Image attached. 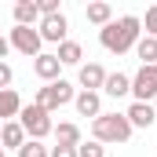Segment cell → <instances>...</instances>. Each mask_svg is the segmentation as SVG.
Wrapping results in <instances>:
<instances>
[{
	"instance_id": "obj_1",
	"label": "cell",
	"mask_w": 157,
	"mask_h": 157,
	"mask_svg": "<svg viewBox=\"0 0 157 157\" xmlns=\"http://www.w3.org/2000/svg\"><path fill=\"white\" fill-rule=\"evenodd\" d=\"M143 22L135 18V15H124V18H117V22H106L102 26V33H99V40H102V48L106 51H113V55H124L128 48H135L139 44V29Z\"/></svg>"
},
{
	"instance_id": "obj_2",
	"label": "cell",
	"mask_w": 157,
	"mask_h": 157,
	"mask_svg": "<svg viewBox=\"0 0 157 157\" xmlns=\"http://www.w3.org/2000/svg\"><path fill=\"white\" fill-rule=\"evenodd\" d=\"M91 135H95V143H128L132 124L124 113H99L91 121Z\"/></svg>"
},
{
	"instance_id": "obj_3",
	"label": "cell",
	"mask_w": 157,
	"mask_h": 157,
	"mask_svg": "<svg viewBox=\"0 0 157 157\" xmlns=\"http://www.w3.org/2000/svg\"><path fill=\"white\" fill-rule=\"evenodd\" d=\"M18 124H22V132L29 135V139H44V135H51L55 132V124H51V113H44L37 102L33 106H22V113H18Z\"/></svg>"
},
{
	"instance_id": "obj_4",
	"label": "cell",
	"mask_w": 157,
	"mask_h": 157,
	"mask_svg": "<svg viewBox=\"0 0 157 157\" xmlns=\"http://www.w3.org/2000/svg\"><path fill=\"white\" fill-rule=\"evenodd\" d=\"M66 102H73V88L62 77L55 80V84H48V88H40V95H37V106L44 113H51V110H59V106H66Z\"/></svg>"
},
{
	"instance_id": "obj_5",
	"label": "cell",
	"mask_w": 157,
	"mask_h": 157,
	"mask_svg": "<svg viewBox=\"0 0 157 157\" xmlns=\"http://www.w3.org/2000/svg\"><path fill=\"white\" fill-rule=\"evenodd\" d=\"M132 95H135V102L157 99V66H143V70L132 77Z\"/></svg>"
},
{
	"instance_id": "obj_6",
	"label": "cell",
	"mask_w": 157,
	"mask_h": 157,
	"mask_svg": "<svg viewBox=\"0 0 157 157\" xmlns=\"http://www.w3.org/2000/svg\"><path fill=\"white\" fill-rule=\"evenodd\" d=\"M40 44H44V40H40V29H33V26H15V29H11V48L22 51V55H33V59H37Z\"/></svg>"
},
{
	"instance_id": "obj_7",
	"label": "cell",
	"mask_w": 157,
	"mask_h": 157,
	"mask_svg": "<svg viewBox=\"0 0 157 157\" xmlns=\"http://www.w3.org/2000/svg\"><path fill=\"white\" fill-rule=\"evenodd\" d=\"M66 15L59 11V15H48L44 22H40V40H51V44H62L66 40Z\"/></svg>"
},
{
	"instance_id": "obj_8",
	"label": "cell",
	"mask_w": 157,
	"mask_h": 157,
	"mask_svg": "<svg viewBox=\"0 0 157 157\" xmlns=\"http://www.w3.org/2000/svg\"><path fill=\"white\" fill-rule=\"evenodd\" d=\"M124 117H128L132 128H150L157 121V110H154V102H132V110H128Z\"/></svg>"
},
{
	"instance_id": "obj_9",
	"label": "cell",
	"mask_w": 157,
	"mask_h": 157,
	"mask_svg": "<svg viewBox=\"0 0 157 157\" xmlns=\"http://www.w3.org/2000/svg\"><path fill=\"white\" fill-rule=\"evenodd\" d=\"M59 66H62V62H59L55 55H44V51L33 59V70H37V77H40V80H48V84H55V80H59Z\"/></svg>"
},
{
	"instance_id": "obj_10",
	"label": "cell",
	"mask_w": 157,
	"mask_h": 157,
	"mask_svg": "<svg viewBox=\"0 0 157 157\" xmlns=\"http://www.w3.org/2000/svg\"><path fill=\"white\" fill-rule=\"evenodd\" d=\"M73 102H77V113H80V117H99V113H102L99 91H80V95H73Z\"/></svg>"
},
{
	"instance_id": "obj_11",
	"label": "cell",
	"mask_w": 157,
	"mask_h": 157,
	"mask_svg": "<svg viewBox=\"0 0 157 157\" xmlns=\"http://www.w3.org/2000/svg\"><path fill=\"white\" fill-rule=\"evenodd\" d=\"M80 84H84V91H95V88H102V84H106V70H102L99 62H88V66H80Z\"/></svg>"
},
{
	"instance_id": "obj_12",
	"label": "cell",
	"mask_w": 157,
	"mask_h": 157,
	"mask_svg": "<svg viewBox=\"0 0 157 157\" xmlns=\"http://www.w3.org/2000/svg\"><path fill=\"white\" fill-rule=\"evenodd\" d=\"M22 113V99H18V91H0V121L7 124V117H18Z\"/></svg>"
},
{
	"instance_id": "obj_13",
	"label": "cell",
	"mask_w": 157,
	"mask_h": 157,
	"mask_svg": "<svg viewBox=\"0 0 157 157\" xmlns=\"http://www.w3.org/2000/svg\"><path fill=\"white\" fill-rule=\"evenodd\" d=\"M102 91H106V95H113V99H121V95H128V91H132V77H124V73H106Z\"/></svg>"
},
{
	"instance_id": "obj_14",
	"label": "cell",
	"mask_w": 157,
	"mask_h": 157,
	"mask_svg": "<svg viewBox=\"0 0 157 157\" xmlns=\"http://www.w3.org/2000/svg\"><path fill=\"white\" fill-rule=\"evenodd\" d=\"M55 59H59L62 66H77L80 59H84V48H80L77 40H62V44H59V55H55Z\"/></svg>"
},
{
	"instance_id": "obj_15",
	"label": "cell",
	"mask_w": 157,
	"mask_h": 157,
	"mask_svg": "<svg viewBox=\"0 0 157 157\" xmlns=\"http://www.w3.org/2000/svg\"><path fill=\"white\" fill-rule=\"evenodd\" d=\"M0 143H4V146H15V150H18V146L26 143V132H22V124H18V121H7V124L0 128Z\"/></svg>"
},
{
	"instance_id": "obj_16",
	"label": "cell",
	"mask_w": 157,
	"mask_h": 157,
	"mask_svg": "<svg viewBox=\"0 0 157 157\" xmlns=\"http://www.w3.org/2000/svg\"><path fill=\"white\" fill-rule=\"evenodd\" d=\"M88 22H95V26H106V22H113V7L110 4H102V0H95V4H88Z\"/></svg>"
},
{
	"instance_id": "obj_17",
	"label": "cell",
	"mask_w": 157,
	"mask_h": 157,
	"mask_svg": "<svg viewBox=\"0 0 157 157\" xmlns=\"http://www.w3.org/2000/svg\"><path fill=\"white\" fill-rule=\"evenodd\" d=\"M135 55L143 59V66H157V40H154V37H139Z\"/></svg>"
},
{
	"instance_id": "obj_18",
	"label": "cell",
	"mask_w": 157,
	"mask_h": 157,
	"mask_svg": "<svg viewBox=\"0 0 157 157\" xmlns=\"http://www.w3.org/2000/svg\"><path fill=\"white\" fill-rule=\"evenodd\" d=\"M37 4H33V0H18V4H15V22H18V26H33V22H37Z\"/></svg>"
},
{
	"instance_id": "obj_19",
	"label": "cell",
	"mask_w": 157,
	"mask_h": 157,
	"mask_svg": "<svg viewBox=\"0 0 157 157\" xmlns=\"http://www.w3.org/2000/svg\"><path fill=\"white\" fill-rule=\"evenodd\" d=\"M55 135H59V146H80V128L77 124H59Z\"/></svg>"
},
{
	"instance_id": "obj_20",
	"label": "cell",
	"mask_w": 157,
	"mask_h": 157,
	"mask_svg": "<svg viewBox=\"0 0 157 157\" xmlns=\"http://www.w3.org/2000/svg\"><path fill=\"white\" fill-rule=\"evenodd\" d=\"M48 154H51V150H48V146H40L37 139H26V143L18 146V157H48Z\"/></svg>"
},
{
	"instance_id": "obj_21",
	"label": "cell",
	"mask_w": 157,
	"mask_h": 157,
	"mask_svg": "<svg viewBox=\"0 0 157 157\" xmlns=\"http://www.w3.org/2000/svg\"><path fill=\"white\" fill-rule=\"evenodd\" d=\"M102 154H106L102 143H80L77 146V157H102Z\"/></svg>"
},
{
	"instance_id": "obj_22",
	"label": "cell",
	"mask_w": 157,
	"mask_h": 157,
	"mask_svg": "<svg viewBox=\"0 0 157 157\" xmlns=\"http://www.w3.org/2000/svg\"><path fill=\"white\" fill-rule=\"evenodd\" d=\"M146 37L157 40V7H150V11H146Z\"/></svg>"
},
{
	"instance_id": "obj_23",
	"label": "cell",
	"mask_w": 157,
	"mask_h": 157,
	"mask_svg": "<svg viewBox=\"0 0 157 157\" xmlns=\"http://www.w3.org/2000/svg\"><path fill=\"white\" fill-rule=\"evenodd\" d=\"M37 11L44 15V18H48V15H59V0H40V4H37Z\"/></svg>"
},
{
	"instance_id": "obj_24",
	"label": "cell",
	"mask_w": 157,
	"mask_h": 157,
	"mask_svg": "<svg viewBox=\"0 0 157 157\" xmlns=\"http://www.w3.org/2000/svg\"><path fill=\"white\" fill-rule=\"evenodd\" d=\"M11 77H15V73H11V66H7V62H0V91H7Z\"/></svg>"
},
{
	"instance_id": "obj_25",
	"label": "cell",
	"mask_w": 157,
	"mask_h": 157,
	"mask_svg": "<svg viewBox=\"0 0 157 157\" xmlns=\"http://www.w3.org/2000/svg\"><path fill=\"white\" fill-rule=\"evenodd\" d=\"M48 157H77V146H51Z\"/></svg>"
},
{
	"instance_id": "obj_26",
	"label": "cell",
	"mask_w": 157,
	"mask_h": 157,
	"mask_svg": "<svg viewBox=\"0 0 157 157\" xmlns=\"http://www.w3.org/2000/svg\"><path fill=\"white\" fill-rule=\"evenodd\" d=\"M7 48H11V40H4V37H0V59L7 55Z\"/></svg>"
},
{
	"instance_id": "obj_27",
	"label": "cell",
	"mask_w": 157,
	"mask_h": 157,
	"mask_svg": "<svg viewBox=\"0 0 157 157\" xmlns=\"http://www.w3.org/2000/svg\"><path fill=\"white\" fill-rule=\"evenodd\" d=\"M0 157H4V146H0Z\"/></svg>"
},
{
	"instance_id": "obj_28",
	"label": "cell",
	"mask_w": 157,
	"mask_h": 157,
	"mask_svg": "<svg viewBox=\"0 0 157 157\" xmlns=\"http://www.w3.org/2000/svg\"><path fill=\"white\" fill-rule=\"evenodd\" d=\"M154 110H157V99H154Z\"/></svg>"
},
{
	"instance_id": "obj_29",
	"label": "cell",
	"mask_w": 157,
	"mask_h": 157,
	"mask_svg": "<svg viewBox=\"0 0 157 157\" xmlns=\"http://www.w3.org/2000/svg\"><path fill=\"white\" fill-rule=\"evenodd\" d=\"M0 128H4V124H0Z\"/></svg>"
}]
</instances>
